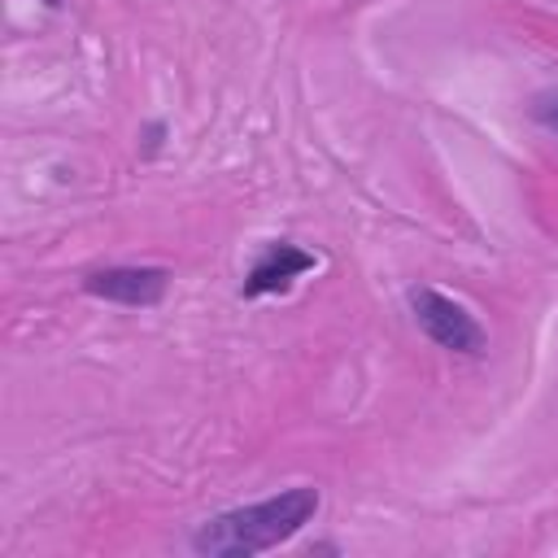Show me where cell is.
Returning <instances> with one entry per match:
<instances>
[{
    "instance_id": "obj_1",
    "label": "cell",
    "mask_w": 558,
    "mask_h": 558,
    "mask_svg": "<svg viewBox=\"0 0 558 558\" xmlns=\"http://www.w3.org/2000/svg\"><path fill=\"white\" fill-rule=\"evenodd\" d=\"M318 506H323V497L314 484H292L262 501L209 514L205 523L192 527L187 545L201 558H253V554L288 545L296 532H305V523H314Z\"/></svg>"
},
{
    "instance_id": "obj_2",
    "label": "cell",
    "mask_w": 558,
    "mask_h": 558,
    "mask_svg": "<svg viewBox=\"0 0 558 558\" xmlns=\"http://www.w3.org/2000/svg\"><path fill=\"white\" fill-rule=\"evenodd\" d=\"M405 305H410L414 327H418L436 349L458 353V357H480V353H484L488 336H484L480 318H475L462 301H453L449 292L423 283V288H410V292H405Z\"/></svg>"
},
{
    "instance_id": "obj_3",
    "label": "cell",
    "mask_w": 558,
    "mask_h": 558,
    "mask_svg": "<svg viewBox=\"0 0 558 558\" xmlns=\"http://www.w3.org/2000/svg\"><path fill=\"white\" fill-rule=\"evenodd\" d=\"M170 288V270L166 266H100L83 275V292L109 305H126V310H148L166 296Z\"/></svg>"
},
{
    "instance_id": "obj_4",
    "label": "cell",
    "mask_w": 558,
    "mask_h": 558,
    "mask_svg": "<svg viewBox=\"0 0 558 558\" xmlns=\"http://www.w3.org/2000/svg\"><path fill=\"white\" fill-rule=\"evenodd\" d=\"M318 266V257L310 248H301L296 240H270L253 266L244 270V283H240V296L244 301H262V296H283L292 292V283L301 275H310Z\"/></svg>"
},
{
    "instance_id": "obj_5",
    "label": "cell",
    "mask_w": 558,
    "mask_h": 558,
    "mask_svg": "<svg viewBox=\"0 0 558 558\" xmlns=\"http://www.w3.org/2000/svg\"><path fill=\"white\" fill-rule=\"evenodd\" d=\"M527 118H532L541 131L558 135V87H541V92H532V96H527Z\"/></svg>"
},
{
    "instance_id": "obj_6",
    "label": "cell",
    "mask_w": 558,
    "mask_h": 558,
    "mask_svg": "<svg viewBox=\"0 0 558 558\" xmlns=\"http://www.w3.org/2000/svg\"><path fill=\"white\" fill-rule=\"evenodd\" d=\"M39 4H48V9H61V0H39Z\"/></svg>"
}]
</instances>
